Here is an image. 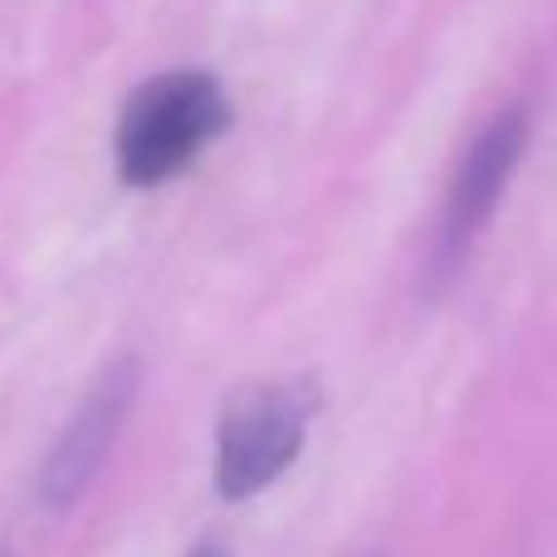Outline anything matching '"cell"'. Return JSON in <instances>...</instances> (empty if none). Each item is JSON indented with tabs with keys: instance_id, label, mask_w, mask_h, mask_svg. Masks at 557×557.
<instances>
[{
	"instance_id": "1",
	"label": "cell",
	"mask_w": 557,
	"mask_h": 557,
	"mask_svg": "<svg viewBox=\"0 0 557 557\" xmlns=\"http://www.w3.org/2000/svg\"><path fill=\"white\" fill-rule=\"evenodd\" d=\"M231 127V98L211 74L176 69L143 84L117 123V172L127 186H162Z\"/></svg>"
},
{
	"instance_id": "2",
	"label": "cell",
	"mask_w": 557,
	"mask_h": 557,
	"mask_svg": "<svg viewBox=\"0 0 557 557\" xmlns=\"http://www.w3.org/2000/svg\"><path fill=\"white\" fill-rule=\"evenodd\" d=\"M313 396L308 386H250L221 416L215 435V490L250 499L298 460Z\"/></svg>"
},
{
	"instance_id": "3",
	"label": "cell",
	"mask_w": 557,
	"mask_h": 557,
	"mask_svg": "<svg viewBox=\"0 0 557 557\" xmlns=\"http://www.w3.org/2000/svg\"><path fill=\"white\" fill-rule=\"evenodd\" d=\"M133 396H137V362L133 357H117L94 382V392L84 396L74 421L64 425L59 445L49 450V465H45V474H39V499H45L49 509H69V504L88 490V480H94L98 465L108 460L127 411H133Z\"/></svg>"
},
{
	"instance_id": "4",
	"label": "cell",
	"mask_w": 557,
	"mask_h": 557,
	"mask_svg": "<svg viewBox=\"0 0 557 557\" xmlns=\"http://www.w3.org/2000/svg\"><path fill=\"white\" fill-rule=\"evenodd\" d=\"M523 143H529V117L523 108H504L490 127L470 143L460 172L450 182V201H445V221H441V264H455L470 240L484 231V221L494 215L504 186H509L513 166L523 157Z\"/></svg>"
},
{
	"instance_id": "5",
	"label": "cell",
	"mask_w": 557,
	"mask_h": 557,
	"mask_svg": "<svg viewBox=\"0 0 557 557\" xmlns=\"http://www.w3.org/2000/svg\"><path fill=\"white\" fill-rule=\"evenodd\" d=\"M191 557H225V548H215V543H201Z\"/></svg>"
},
{
	"instance_id": "6",
	"label": "cell",
	"mask_w": 557,
	"mask_h": 557,
	"mask_svg": "<svg viewBox=\"0 0 557 557\" xmlns=\"http://www.w3.org/2000/svg\"><path fill=\"white\" fill-rule=\"evenodd\" d=\"M0 557H10V553H0Z\"/></svg>"
}]
</instances>
